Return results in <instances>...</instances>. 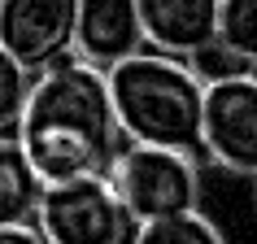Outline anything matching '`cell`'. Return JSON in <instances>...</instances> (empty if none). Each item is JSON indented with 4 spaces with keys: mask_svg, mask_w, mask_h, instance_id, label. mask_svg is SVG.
I'll list each match as a JSON object with an SVG mask.
<instances>
[{
    "mask_svg": "<svg viewBox=\"0 0 257 244\" xmlns=\"http://www.w3.org/2000/svg\"><path fill=\"white\" fill-rule=\"evenodd\" d=\"M14 136L44 183L109 175L126 140L109 96V74L79 57H61L40 70Z\"/></svg>",
    "mask_w": 257,
    "mask_h": 244,
    "instance_id": "1",
    "label": "cell"
},
{
    "mask_svg": "<svg viewBox=\"0 0 257 244\" xmlns=\"http://www.w3.org/2000/svg\"><path fill=\"white\" fill-rule=\"evenodd\" d=\"M109 96L118 109V127L131 144L153 149H201L205 83L188 61L166 53H136L109 70Z\"/></svg>",
    "mask_w": 257,
    "mask_h": 244,
    "instance_id": "2",
    "label": "cell"
},
{
    "mask_svg": "<svg viewBox=\"0 0 257 244\" xmlns=\"http://www.w3.org/2000/svg\"><path fill=\"white\" fill-rule=\"evenodd\" d=\"M109 183L131 209L136 227L183 218L201 209V162L183 149H153L126 144L109 170Z\"/></svg>",
    "mask_w": 257,
    "mask_h": 244,
    "instance_id": "3",
    "label": "cell"
},
{
    "mask_svg": "<svg viewBox=\"0 0 257 244\" xmlns=\"http://www.w3.org/2000/svg\"><path fill=\"white\" fill-rule=\"evenodd\" d=\"M35 227L48 244H131L140 231L109 175L48 183L35 209Z\"/></svg>",
    "mask_w": 257,
    "mask_h": 244,
    "instance_id": "4",
    "label": "cell"
},
{
    "mask_svg": "<svg viewBox=\"0 0 257 244\" xmlns=\"http://www.w3.org/2000/svg\"><path fill=\"white\" fill-rule=\"evenodd\" d=\"M201 153L231 175H257V70L205 87Z\"/></svg>",
    "mask_w": 257,
    "mask_h": 244,
    "instance_id": "5",
    "label": "cell"
},
{
    "mask_svg": "<svg viewBox=\"0 0 257 244\" xmlns=\"http://www.w3.org/2000/svg\"><path fill=\"white\" fill-rule=\"evenodd\" d=\"M79 0H0V48L27 74L74 57Z\"/></svg>",
    "mask_w": 257,
    "mask_h": 244,
    "instance_id": "6",
    "label": "cell"
},
{
    "mask_svg": "<svg viewBox=\"0 0 257 244\" xmlns=\"http://www.w3.org/2000/svg\"><path fill=\"white\" fill-rule=\"evenodd\" d=\"M136 53H144L140 0H79V31H74L79 61L109 74Z\"/></svg>",
    "mask_w": 257,
    "mask_h": 244,
    "instance_id": "7",
    "label": "cell"
},
{
    "mask_svg": "<svg viewBox=\"0 0 257 244\" xmlns=\"http://www.w3.org/2000/svg\"><path fill=\"white\" fill-rule=\"evenodd\" d=\"M218 14L222 0H140L144 48L188 61L218 40Z\"/></svg>",
    "mask_w": 257,
    "mask_h": 244,
    "instance_id": "8",
    "label": "cell"
},
{
    "mask_svg": "<svg viewBox=\"0 0 257 244\" xmlns=\"http://www.w3.org/2000/svg\"><path fill=\"white\" fill-rule=\"evenodd\" d=\"M40 170L31 166L27 149L18 144V136H0V227H18V222H35L44 196Z\"/></svg>",
    "mask_w": 257,
    "mask_h": 244,
    "instance_id": "9",
    "label": "cell"
},
{
    "mask_svg": "<svg viewBox=\"0 0 257 244\" xmlns=\"http://www.w3.org/2000/svg\"><path fill=\"white\" fill-rule=\"evenodd\" d=\"M131 244H227V235L196 209L183 218H166V222H149L136 231Z\"/></svg>",
    "mask_w": 257,
    "mask_h": 244,
    "instance_id": "10",
    "label": "cell"
},
{
    "mask_svg": "<svg viewBox=\"0 0 257 244\" xmlns=\"http://www.w3.org/2000/svg\"><path fill=\"white\" fill-rule=\"evenodd\" d=\"M218 40L257 70V0H222L218 14Z\"/></svg>",
    "mask_w": 257,
    "mask_h": 244,
    "instance_id": "11",
    "label": "cell"
},
{
    "mask_svg": "<svg viewBox=\"0 0 257 244\" xmlns=\"http://www.w3.org/2000/svg\"><path fill=\"white\" fill-rule=\"evenodd\" d=\"M188 66H192V74H196L205 87L227 83V79H240V74H253V66H248V61H244L235 48H227L222 40L205 44L201 53H192V57H188Z\"/></svg>",
    "mask_w": 257,
    "mask_h": 244,
    "instance_id": "12",
    "label": "cell"
},
{
    "mask_svg": "<svg viewBox=\"0 0 257 244\" xmlns=\"http://www.w3.org/2000/svg\"><path fill=\"white\" fill-rule=\"evenodd\" d=\"M27 92H31V74L0 48V136L9 127H18L22 105H27Z\"/></svg>",
    "mask_w": 257,
    "mask_h": 244,
    "instance_id": "13",
    "label": "cell"
},
{
    "mask_svg": "<svg viewBox=\"0 0 257 244\" xmlns=\"http://www.w3.org/2000/svg\"><path fill=\"white\" fill-rule=\"evenodd\" d=\"M0 244H48L35 222H18V227H0Z\"/></svg>",
    "mask_w": 257,
    "mask_h": 244,
    "instance_id": "14",
    "label": "cell"
},
{
    "mask_svg": "<svg viewBox=\"0 0 257 244\" xmlns=\"http://www.w3.org/2000/svg\"><path fill=\"white\" fill-rule=\"evenodd\" d=\"M253 183H257V175H253Z\"/></svg>",
    "mask_w": 257,
    "mask_h": 244,
    "instance_id": "15",
    "label": "cell"
}]
</instances>
